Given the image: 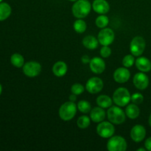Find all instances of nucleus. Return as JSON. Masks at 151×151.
Returning a JSON list of instances; mask_svg holds the SVG:
<instances>
[{
  "mask_svg": "<svg viewBox=\"0 0 151 151\" xmlns=\"http://www.w3.org/2000/svg\"><path fill=\"white\" fill-rule=\"evenodd\" d=\"M91 4L88 0H77L72 6V13L78 19H83L89 14Z\"/></svg>",
  "mask_w": 151,
  "mask_h": 151,
  "instance_id": "1",
  "label": "nucleus"
},
{
  "mask_svg": "<svg viewBox=\"0 0 151 151\" xmlns=\"http://www.w3.org/2000/svg\"><path fill=\"white\" fill-rule=\"evenodd\" d=\"M131 96L127 88L120 87L115 90L113 94V101L119 107L126 106L131 101Z\"/></svg>",
  "mask_w": 151,
  "mask_h": 151,
  "instance_id": "2",
  "label": "nucleus"
},
{
  "mask_svg": "<svg viewBox=\"0 0 151 151\" xmlns=\"http://www.w3.org/2000/svg\"><path fill=\"white\" fill-rule=\"evenodd\" d=\"M77 109L75 103L72 101H68L63 103L59 109V116L63 121H69L75 117L77 113Z\"/></svg>",
  "mask_w": 151,
  "mask_h": 151,
  "instance_id": "3",
  "label": "nucleus"
},
{
  "mask_svg": "<svg viewBox=\"0 0 151 151\" xmlns=\"http://www.w3.org/2000/svg\"><path fill=\"white\" fill-rule=\"evenodd\" d=\"M108 119L109 122L116 125H119L125 122V114L119 106H111L107 111Z\"/></svg>",
  "mask_w": 151,
  "mask_h": 151,
  "instance_id": "4",
  "label": "nucleus"
},
{
  "mask_svg": "<svg viewBox=\"0 0 151 151\" xmlns=\"http://www.w3.org/2000/svg\"><path fill=\"white\" fill-rule=\"evenodd\" d=\"M107 149L109 151H125L127 150V142L120 136L111 137L108 141Z\"/></svg>",
  "mask_w": 151,
  "mask_h": 151,
  "instance_id": "5",
  "label": "nucleus"
},
{
  "mask_svg": "<svg viewBox=\"0 0 151 151\" xmlns=\"http://www.w3.org/2000/svg\"><path fill=\"white\" fill-rule=\"evenodd\" d=\"M146 42L141 36H136L131 41L130 44V51L131 54L136 57L142 55L145 50Z\"/></svg>",
  "mask_w": 151,
  "mask_h": 151,
  "instance_id": "6",
  "label": "nucleus"
},
{
  "mask_svg": "<svg viewBox=\"0 0 151 151\" xmlns=\"http://www.w3.org/2000/svg\"><path fill=\"white\" fill-rule=\"evenodd\" d=\"M115 132L114 126L113 123L109 122H100L97 127V133L102 138H110Z\"/></svg>",
  "mask_w": 151,
  "mask_h": 151,
  "instance_id": "7",
  "label": "nucleus"
},
{
  "mask_svg": "<svg viewBox=\"0 0 151 151\" xmlns=\"http://www.w3.org/2000/svg\"><path fill=\"white\" fill-rule=\"evenodd\" d=\"M114 32L110 28H103L100 31L97 36L99 42L103 46H109L114 40Z\"/></svg>",
  "mask_w": 151,
  "mask_h": 151,
  "instance_id": "8",
  "label": "nucleus"
},
{
  "mask_svg": "<svg viewBox=\"0 0 151 151\" xmlns=\"http://www.w3.org/2000/svg\"><path fill=\"white\" fill-rule=\"evenodd\" d=\"M41 72V66L36 61H29L24 64L23 72L26 76L35 78Z\"/></svg>",
  "mask_w": 151,
  "mask_h": 151,
  "instance_id": "9",
  "label": "nucleus"
},
{
  "mask_svg": "<svg viewBox=\"0 0 151 151\" xmlns=\"http://www.w3.org/2000/svg\"><path fill=\"white\" fill-rule=\"evenodd\" d=\"M103 88V81L97 77H93L90 78L86 84V88L90 94H97L102 91Z\"/></svg>",
  "mask_w": 151,
  "mask_h": 151,
  "instance_id": "10",
  "label": "nucleus"
},
{
  "mask_svg": "<svg viewBox=\"0 0 151 151\" xmlns=\"http://www.w3.org/2000/svg\"><path fill=\"white\" fill-rule=\"evenodd\" d=\"M133 83L137 88L139 90H144L148 86L149 78L144 72H139L134 75Z\"/></svg>",
  "mask_w": 151,
  "mask_h": 151,
  "instance_id": "11",
  "label": "nucleus"
},
{
  "mask_svg": "<svg viewBox=\"0 0 151 151\" xmlns=\"http://www.w3.org/2000/svg\"><path fill=\"white\" fill-rule=\"evenodd\" d=\"M131 77V72L126 67H119L114 73V79L116 83H125L128 82Z\"/></svg>",
  "mask_w": 151,
  "mask_h": 151,
  "instance_id": "12",
  "label": "nucleus"
},
{
  "mask_svg": "<svg viewBox=\"0 0 151 151\" xmlns=\"http://www.w3.org/2000/svg\"><path fill=\"white\" fill-rule=\"evenodd\" d=\"M89 66L91 72L94 74H101L106 69V63L100 58L94 57L90 60Z\"/></svg>",
  "mask_w": 151,
  "mask_h": 151,
  "instance_id": "13",
  "label": "nucleus"
},
{
  "mask_svg": "<svg viewBox=\"0 0 151 151\" xmlns=\"http://www.w3.org/2000/svg\"><path fill=\"white\" fill-rule=\"evenodd\" d=\"M146 136V130L144 126L141 125H136L131 131V137L133 141L140 142L142 141Z\"/></svg>",
  "mask_w": 151,
  "mask_h": 151,
  "instance_id": "14",
  "label": "nucleus"
},
{
  "mask_svg": "<svg viewBox=\"0 0 151 151\" xmlns=\"http://www.w3.org/2000/svg\"><path fill=\"white\" fill-rule=\"evenodd\" d=\"M92 8L99 14H106L110 10V5L106 0H94L92 3Z\"/></svg>",
  "mask_w": 151,
  "mask_h": 151,
  "instance_id": "15",
  "label": "nucleus"
},
{
  "mask_svg": "<svg viewBox=\"0 0 151 151\" xmlns=\"http://www.w3.org/2000/svg\"><path fill=\"white\" fill-rule=\"evenodd\" d=\"M90 117L93 122L99 123V122L104 121L105 118H106V112H105L104 109L100 106L94 107L91 110Z\"/></svg>",
  "mask_w": 151,
  "mask_h": 151,
  "instance_id": "16",
  "label": "nucleus"
},
{
  "mask_svg": "<svg viewBox=\"0 0 151 151\" xmlns=\"http://www.w3.org/2000/svg\"><path fill=\"white\" fill-rule=\"evenodd\" d=\"M136 66L142 72H147L151 70V62L145 57H139L136 60Z\"/></svg>",
  "mask_w": 151,
  "mask_h": 151,
  "instance_id": "17",
  "label": "nucleus"
},
{
  "mask_svg": "<svg viewBox=\"0 0 151 151\" xmlns=\"http://www.w3.org/2000/svg\"><path fill=\"white\" fill-rule=\"evenodd\" d=\"M67 65L63 61H58L53 65L52 72L56 77H63L67 72Z\"/></svg>",
  "mask_w": 151,
  "mask_h": 151,
  "instance_id": "18",
  "label": "nucleus"
},
{
  "mask_svg": "<svg viewBox=\"0 0 151 151\" xmlns=\"http://www.w3.org/2000/svg\"><path fill=\"white\" fill-rule=\"evenodd\" d=\"M83 44L88 50H95L98 47V39L92 35H87L83 39Z\"/></svg>",
  "mask_w": 151,
  "mask_h": 151,
  "instance_id": "19",
  "label": "nucleus"
},
{
  "mask_svg": "<svg viewBox=\"0 0 151 151\" xmlns=\"http://www.w3.org/2000/svg\"><path fill=\"white\" fill-rule=\"evenodd\" d=\"M139 108L138 107L137 104H134V103L128 105L125 109V114L128 118L131 119H137L139 116Z\"/></svg>",
  "mask_w": 151,
  "mask_h": 151,
  "instance_id": "20",
  "label": "nucleus"
},
{
  "mask_svg": "<svg viewBox=\"0 0 151 151\" xmlns=\"http://www.w3.org/2000/svg\"><path fill=\"white\" fill-rule=\"evenodd\" d=\"M97 104L103 109H107L112 106V100L109 96L102 94L97 98Z\"/></svg>",
  "mask_w": 151,
  "mask_h": 151,
  "instance_id": "21",
  "label": "nucleus"
},
{
  "mask_svg": "<svg viewBox=\"0 0 151 151\" xmlns=\"http://www.w3.org/2000/svg\"><path fill=\"white\" fill-rule=\"evenodd\" d=\"M11 14V7L7 3H0V21L7 19Z\"/></svg>",
  "mask_w": 151,
  "mask_h": 151,
  "instance_id": "22",
  "label": "nucleus"
},
{
  "mask_svg": "<svg viewBox=\"0 0 151 151\" xmlns=\"http://www.w3.org/2000/svg\"><path fill=\"white\" fill-rule=\"evenodd\" d=\"M10 62L16 67L21 68L24 64V59L22 55L19 53H15L10 58Z\"/></svg>",
  "mask_w": 151,
  "mask_h": 151,
  "instance_id": "23",
  "label": "nucleus"
},
{
  "mask_svg": "<svg viewBox=\"0 0 151 151\" xmlns=\"http://www.w3.org/2000/svg\"><path fill=\"white\" fill-rule=\"evenodd\" d=\"M73 27L76 32H78V33H83V32H84L86 30L87 25L86 23L83 20H82V19H79L75 21L73 24Z\"/></svg>",
  "mask_w": 151,
  "mask_h": 151,
  "instance_id": "24",
  "label": "nucleus"
},
{
  "mask_svg": "<svg viewBox=\"0 0 151 151\" xmlns=\"http://www.w3.org/2000/svg\"><path fill=\"white\" fill-rule=\"evenodd\" d=\"M78 109L81 112V113L83 114H87L88 112L91 111V104L88 103L86 100H81L79 103H78Z\"/></svg>",
  "mask_w": 151,
  "mask_h": 151,
  "instance_id": "25",
  "label": "nucleus"
},
{
  "mask_svg": "<svg viewBox=\"0 0 151 151\" xmlns=\"http://www.w3.org/2000/svg\"><path fill=\"white\" fill-rule=\"evenodd\" d=\"M91 121H90V118L88 116H80L77 121V125L81 129H86L88 128L90 125Z\"/></svg>",
  "mask_w": 151,
  "mask_h": 151,
  "instance_id": "26",
  "label": "nucleus"
},
{
  "mask_svg": "<svg viewBox=\"0 0 151 151\" xmlns=\"http://www.w3.org/2000/svg\"><path fill=\"white\" fill-rule=\"evenodd\" d=\"M95 23L97 27L100 28V29H103V28L106 27L108 26V24L109 23V19L104 14H101V16H99L96 19Z\"/></svg>",
  "mask_w": 151,
  "mask_h": 151,
  "instance_id": "27",
  "label": "nucleus"
},
{
  "mask_svg": "<svg viewBox=\"0 0 151 151\" xmlns=\"http://www.w3.org/2000/svg\"><path fill=\"white\" fill-rule=\"evenodd\" d=\"M135 63V58L133 55H127L122 59V65L126 68H130Z\"/></svg>",
  "mask_w": 151,
  "mask_h": 151,
  "instance_id": "28",
  "label": "nucleus"
},
{
  "mask_svg": "<svg viewBox=\"0 0 151 151\" xmlns=\"http://www.w3.org/2000/svg\"><path fill=\"white\" fill-rule=\"evenodd\" d=\"M84 86L80 83H75L72 85V88H71V91L72 94H76V95H80V94H83L84 92Z\"/></svg>",
  "mask_w": 151,
  "mask_h": 151,
  "instance_id": "29",
  "label": "nucleus"
},
{
  "mask_svg": "<svg viewBox=\"0 0 151 151\" xmlns=\"http://www.w3.org/2000/svg\"><path fill=\"white\" fill-rule=\"evenodd\" d=\"M131 100L133 102V103H134V104H141L143 102V100H144V97H143L142 94H140V93H135V94H132Z\"/></svg>",
  "mask_w": 151,
  "mask_h": 151,
  "instance_id": "30",
  "label": "nucleus"
},
{
  "mask_svg": "<svg viewBox=\"0 0 151 151\" xmlns=\"http://www.w3.org/2000/svg\"><path fill=\"white\" fill-rule=\"evenodd\" d=\"M111 55V49L109 46H103L100 49V55L103 58H107Z\"/></svg>",
  "mask_w": 151,
  "mask_h": 151,
  "instance_id": "31",
  "label": "nucleus"
},
{
  "mask_svg": "<svg viewBox=\"0 0 151 151\" xmlns=\"http://www.w3.org/2000/svg\"><path fill=\"white\" fill-rule=\"evenodd\" d=\"M145 146L147 150L151 151V137H149L148 139H146L145 142Z\"/></svg>",
  "mask_w": 151,
  "mask_h": 151,
  "instance_id": "32",
  "label": "nucleus"
},
{
  "mask_svg": "<svg viewBox=\"0 0 151 151\" xmlns=\"http://www.w3.org/2000/svg\"><path fill=\"white\" fill-rule=\"evenodd\" d=\"M81 60H82L83 63H85V64H86V63H90V60H91V59H89V58H88V55H84V56H83L82 58H81Z\"/></svg>",
  "mask_w": 151,
  "mask_h": 151,
  "instance_id": "33",
  "label": "nucleus"
},
{
  "mask_svg": "<svg viewBox=\"0 0 151 151\" xmlns=\"http://www.w3.org/2000/svg\"><path fill=\"white\" fill-rule=\"evenodd\" d=\"M76 94H71L70 96H69V101H72V102H74L75 103V101H76L77 100V97H76Z\"/></svg>",
  "mask_w": 151,
  "mask_h": 151,
  "instance_id": "34",
  "label": "nucleus"
},
{
  "mask_svg": "<svg viewBox=\"0 0 151 151\" xmlns=\"http://www.w3.org/2000/svg\"><path fill=\"white\" fill-rule=\"evenodd\" d=\"M146 149L145 148H139L137 151H145Z\"/></svg>",
  "mask_w": 151,
  "mask_h": 151,
  "instance_id": "35",
  "label": "nucleus"
},
{
  "mask_svg": "<svg viewBox=\"0 0 151 151\" xmlns=\"http://www.w3.org/2000/svg\"><path fill=\"white\" fill-rule=\"evenodd\" d=\"M149 124H150V127H151V114L150 115V117H149Z\"/></svg>",
  "mask_w": 151,
  "mask_h": 151,
  "instance_id": "36",
  "label": "nucleus"
},
{
  "mask_svg": "<svg viewBox=\"0 0 151 151\" xmlns=\"http://www.w3.org/2000/svg\"><path fill=\"white\" fill-rule=\"evenodd\" d=\"M1 91H2V87H1V85L0 84V95L1 94Z\"/></svg>",
  "mask_w": 151,
  "mask_h": 151,
  "instance_id": "37",
  "label": "nucleus"
},
{
  "mask_svg": "<svg viewBox=\"0 0 151 151\" xmlns=\"http://www.w3.org/2000/svg\"><path fill=\"white\" fill-rule=\"evenodd\" d=\"M69 1H76L77 0H69Z\"/></svg>",
  "mask_w": 151,
  "mask_h": 151,
  "instance_id": "38",
  "label": "nucleus"
},
{
  "mask_svg": "<svg viewBox=\"0 0 151 151\" xmlns=\"http://www.w3.org/2000/svg\"><path fill=\"white\" fill-rule=\"evenodd\" d=\"M1 1H2V0H0V3H1Z\"/></svg>",
  "mask_w": 151,
  "mask_h": 151,
  "instance_id": "39",
  "label": "nucleus"
}]
</instances>
